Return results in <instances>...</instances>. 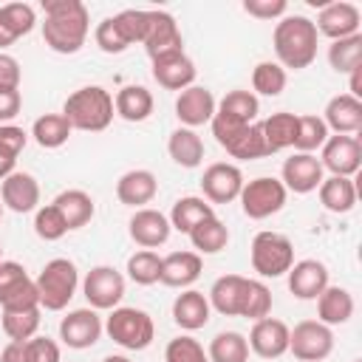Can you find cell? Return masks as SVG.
<instances>
[{
    "instance_id": "22",
    "label": "cell",
    "mask_w": 362,
    "mask_h": 362,
    "mask_svg": "<svg viewBox=\"0 0 362 362\" xmlns=\"http://www.w3.org/2000/svg\"><path fill=\"white\" fill-rule=\"evenodd\" d=\"M153 79L164 90H178L181 93L184 88H189L195 82V62L184 51L158 57V59H153Z\"/></svg>"
},
{
    "instance_id": "31",
    "label": "cell",
    "mask_w": 362,
    "mask_h": 362,
    "mask_svg": "<svg viewBox=\"0 0 362 362\" xmlns=\"http://www.w3.org/2000/svg\"><path fill=\"white\" fill-rule=\"evenodd\" d=\"M320 189V204L334 212V215H345L356 206V184L354 178H342V175H328L322 178Z\"/></svg>"
},
{
    "instance_id": "14",
    "label": "cell",
    "mask_w": 362,
    "mask_h": 362,
    "mask_svg": "<svg viewBox=\"0 0 362 362\" xmlns=\"http://www.w3.org/2000/svg\"><path fill=\"white\" fill-rule=\"evenodd\" d=\"M322 164L314 153H294L283 161V170H280V184L286 187V192H297V195H305V192H314L320 184H322Z\"/></svg>"
},
{
    "instance_id": "62",
    "label": "cell",
    "mask_w": 362,
    "mask_h": 362,
    "mask_svg": "<svg viewBox=\"0 0 362 362\" xmlns=\"http://www.w3.org/2000/svg\"><path fill=\"white\" fill-rule=\"evenodd\" d=\"M0 260H3V246H0Z\"/></svg>"
},
{
    "instance_id": "28",
    "label": "cell",
    "mask_w": 362,
    "mask_h": 362,
    "mask_svg": "<svg viewBox=\"0 0 362 362\" xmlns=\"http://www.w3.org/2000/svg\"><path fill=\"white\" fill-rule=\"evenodd\" d=\"M51 204H54V206L59 209V215L65 218L68 232L88 226L90 218L96 215V204H93V198H90L85 189H62Z\"/></svg>"
},
{
    "instance_id": "42",
    "label": "cell",
    "mask_w": 362,
    "mask_h": 362,
    "mask_svg": "<svg viewBox=\"0 0 362 362\" xmlns=\"http://www.w3.org/2000/svg\"><path fill=\"white\" fill-rule=\"evenodd\" d=\"M328 141V127L320 116L305 113L297 116V136H294V150L297 153H314Z\"/></svg>"
},
{
    "instance_id": "9",
    "label": "cell",
    "mask_w": 362,
    "mask_h": 362,
    "mask_svg": "<svg viewBox=\"0 0 362 362\" xmlns=\"http://www.w3.org/2000/svg\"><path fill=\"white\" fill-rule=\"evenodd\" d=\"M82 294L90 308L113 311L124 297V274L113 266H93L82 280Z\"/></svg>"
},
{
    "instance_id": "15",
    "label": "cell",
    "mask_w": 362,
    "mask_h": 362,
    "mask_svg": "<svg viewBox=\"0 0 362 362\" xmlns=\"http://www.w3.org/2000/svg\"><path fill=\"white\" fill-rule=\"evenodd\" d=\"M240 189H243V173L235 164L215 161L201 175V192L204 201L209 204H229L240 195Z\"/></svg>"
},
{
    "instance_id": "51",
    "label": "cell",
    "mask_w": 362,
    "mask_h": 362,
    "mask_svg": "<svg viewBox=\"0 0 362 362\" xmlns=\"http://www.w3.org/2000/svg\"><path fill=\"white\" fill-rule=\"evenodd\" d=\"M28 141V133L17 124H0V153L8 158H17Z\"/></svg>"
},
{
    "instance_id": "45",
    "label": "cell",
    "mask_w": 362,
    "mask_h": 362,
    "mask_svg": "<svg viewBox=\"0 0 362 362\" xmlns=\"http://www.w3.org/2000/svg\"><path fill=\"white\" fill-rule=\"evenodd\" d=\"M272 311V291L260 280H246L243 303H240V317L246 320H263Z\"/></svg>"
},
{
    "instance_id": "50",
    "label": "cell",
    "mask_w": 362,
    "mask_h": 362,
    "mask_svg": "<svg viewBox=\"0 0 362 362\" xmlns=\"http://www.w3.org/2000/svg\"><path fill=\"white\" fill-rule=\"evenodd\" d=\"M93 40H96V45H99L105 54H122V51H127V42H124V37L119 34L113 17H105V20L96 25Z\"/></svg>"
},
{
    "instance_id": "11",
    "label": "cell",
    "mask_w": 362,
    "mask_h": 362,
    "mask_svg": "<svg viewBox=\"0 0 362 362\" xmlns=\"http://www.w3.org/2000/svg\"><path fill=\"white\" fill-rule=\"evenodd\" d=\"M40 305L34 280L17 260H0V308H31Z\"/></svg>"
},
{
    "instance_id": "36",
    "label": "cell",
    "mask_w": 362,
    "mask_h": 362,
    "mask_svg": "<svg viewBox=\"0 0 362 362\" xmlns=\"http://www.w3.org/2000/svg\"><path fill=\"white\" fill-rule=\"evenodd\" d=\"M189 243H192L195 255H218V252H223L226 243H229V229L223 226L221 218L212 215V218L201 221V223L189 232Z\"/></svg>"
},
{
    "instance_id": "58",
    "label": "cell",
    "mask_w": 362,
    "mask_h": 362,
    "mask_svg": "<svg viewBox=\"0 0 362 362\" xmlns=\"http://www.w3.org/2000/svg\"><path fill=\"white\" fill-rule=\"evenodd\" d=\"M14 164H17V158H8V156H3V153H0V181H3L6 175H11V173H14Z\"/></svg>"
},
{
    "instance_id": "57",
    "label": "cell",
    "mask_w": 362,
    "mask_h": 362,
    "mask_svg": "<svg viewBox=\"0 0 362 362\" xmlns=\"http://www.w3.org/2000/svg\"><path fill=\"white\" fill-rule=\"evenodd\" d=\"M348 93H351L354 99H359V102H362V65H359V68H354V71L348 74Z\"/></svg>"
},
{
    "instance_id": "60",
    "label": "cell",
    "mask_w": 362,
    "mask_h": 362,
    "mask_svg": "<svg viewBox=\"0 0 362 362\" xmlns=\"http://www.w3.org/2000/svg\"><path fill=\"white\" fill-rule=\"evenodd\" d=\"M102 362H130V359H127L124 354H110V356H105Z\"/></svg>"
},
{
    "instance_id": "34",
    "label": "cell",
    "mask_w": 362,
    "mask_h": 362,
    "mask_svg": "<svg viewBox=\"0 0 362 362\" xmlns=\"http://www.w3.org/2000/svg\"><path fill=\"white\" fill-rule=\"evenodd\" d=\"M153 93L144 85H124L113 99L116 116H122L124 122H144L153 113Z\"/></svg>"
},
{
    "instance_id": "7",
    "label": "cell",
    "mask_w": 362,
    "mask_h": 362,
    "mask_svg": "<svg viewBox=\"0 0 362 362\" xmlns=\"http://www.w3.org/2000/svg\"><path fill=\"white\" fill-rule=\"evenodd\" d=\"M286 187L280 184V178H269V175H260V178H252V181H243V189H240V209L246 218L252 221H266L272 215H277L283 206H286Z\"/></svg>"
},
{
    "instance_id": "54",
    "label": "cell",
    "mask_w": 362,
    "mask_h": 362,
    "mask_svg": "<svg viewBox=\"0 0 362 362\" xmlns=\"http://www.w3.org/2000/svg\"><path fill=\"white\" fill-rule=\"evenodd\" d=\"M23 96L14 88H0V124H11V119L20 113Z\"/></svg>"
},
{
    "instance_id": "47",
    "label": "cell",
    "mask_w": 362,
    "mask_h": 362,
    "mask_svg": "<svg viewBox=\"0 0 362 362\" xmlns=\"http://www.w3.org/2000/svg\"><path fill=\"white\" fill-rule=\"evenodd\" d=\"M34 232L42 240H59L68 232V223L54 204H45V206L34 209Z\"/></svg>"
},
{
    "instance_id": "18",
    "label": "cell",
    "mask_w": 362,
    "mask_h": 362,
    "mask_svg": "<svg viewBox=\"0 0 362 362\" xmlns=\"http://www.w3.org/2000/svg\"><path fill=\"white\" fill-rule=\"evenodd\" d=\"M215 107H218V102H215L212 90L204 88V85H189V88H184V90L178 93V99H175V116H178V122H181L184 127H189V130H195V127L212 122Z\"/></svg>"
},
{
    "instance_id": "23",
    "label": "cell",
    "mask_w": 362,
    "mask_h": 362,
    "mask_svg": "<svg viewBox=\"0 0 362 362\" xmlns=\"http://www.w3.org/2000/svg\"><path fill=\"white\" fill-rule=\"evenodd\" d=\"M322 122L337 136H354L362 130V102L354 99L351 93H337L328 99Z\"/></svg>"
},
{
    "instance_id": "37",
    "label": "cell",
    "mask_w": 362,
    "mask_h": 362,
    "mask_svg": "<svg viewBox=\"0 0 362 362\" xmlns=\"http://www.w3.org/2000/svg\"><path fill=\"white\" fill-rule=\"evenodd\" d=\"M209 362H249V342L240 331H221L206 348Z\"/></svg>"
},
{
    "instance_id": "38",
    "label": "cell",
    "mask_w": 362,
    "mask_h": 362,
    "mask_svg": "<svg viewBox=\"0 0 362 362\" xmlns=\"http://www.w3.org/2000/svg\"><path fill=\"white\" fill-rule=\"evenodd\" d=\"M71 124H68V119L62 116V113H45V116H40L37 122H34V127H31V136H34V141L40 144V147H45V150H57V147H62L68 139H71Z\"/></svg>"
},
{
    "instance_id": "61",
    "label": "cell",
    "mask_w": 362,
    "mask_h": 362,
    "mask_svg": "<svg viewBox=\"0 0 362 362\" xmlns=\"http://www.w3.org/2000/svg\"><path fill=\"white\" fill-rule=\"evenodd\" d=\"M0 218H3V201H0Z\"/></svg>"
},
{
    "instance_id": "30",
    "label": "cell",
    "mask_w": 362,
    "mask_h": 362,
    "mask_svg": "<svg viewBox=\"0 0 362 362\" xmlns=\"http://www.w3.org/2000/svg\"><path fill=\"white\" fill-rule=\"evenodd\" d=\"M232 158H240V161H255V158H263L269 156L266 150V141H263V130H260V122H252V124H243L240 130H235L223 144H221Z\"/></svg>"
},
{
    "instance_id": "43",
    "label": "cell",
    "mask_w": 362,
    "mask_h": 362,
    "mask_svg": "<svg viewBox=\"0 0 362 362\" xmlns=\"http://www.w3.org/2000/svg\"><path fill=\"white\" fill-rule=\"evenodd\" d=\"M286 82H288L286 71H283L277 62H272V59L257 62L255 71H252V88H255L260 96H280V93L286 90Z\"/></svg>"
},
{
    "instance_id": "17",
    "label": "cell",
    "mask_w": 362,
    "mask_h": 362,
    "mask_svg": "<svg viewBox=\"0 0 362 362\" xmlns=\"http://www.w3.org/2000/svg\"><path fill=\"white\" fill-rule=\"evenodd\" d=\"M246 342H249V351H255L260 359H277L288 351V325L277 317L255 320Z\"/></svg>"
},
{
    "instance_id": "19",
    "label": "cell",
    "mask_w": 362,
    "mask_h": 362,
    "mask_svg": "<svg viewBox=\"0 0 362 362\" xmlns=\"http://www.w3.org/2000/svg\"><path fill=\"white\" fill-rule=\"evenodd\" d=\"M0 201L6 209L17 212V215H25V212H34L37 204H40V184L31 173H20L14 170L11 175H6L0 181Z\"/></svg>"
},
{
    "instance_id": "10",
    "label": "cell",
    "mask_w": 362,
    "mask_h": 362,
    "mask_svg": "<svg viewBox=\"0 0 362 362\" xmlns=\"http://www.w3.org/2000/svg\"><path fill=\"white\" fill-rule=\"evenodd\" d=\"M147 34H144V51L153 59L158 57H167V54H175V51H184V40H181V31H178V23L170 11H161V8H147Z\"/></svg>"
},
{
    "instance_id": "6",
    "label": "cell",
    "mask_w": 362,
    "mask_h": 362,
    "mask_svg": "<svg viewBox=\"0 0 362 362\" xmlns=\"http://www.w3.org/2000/svg\"><path fill=\"white\" fill-rule=\"evenodd\" d=\"M249 257H252V269L260 277H283L294 266V243L280 232L263 229L252 238Z\"/></svg>"
},
{
    "instance_id": "53",
    "label": "cell",
    "mask_w": 362,
    "mask_h": 362,
    "mask_svg": "<svg viewBox=\"0 0 362 362\" xmlns=\"http://www.w3.org/2000/svg\"><path fill=\"white\" fill-rule=\"evenodd\" d=\"M28 362H59V345L48 337H31L25 339Z\"/></svg>"
},
{
    "instance_id": "41",
    "label": "cell",
    "mask_w": 362,
    "mask_h": 362,
    "mask_svg": "<svg viewBox=\"0 0 362 362\" xmlns=\"http://www.w3.org/2000/svg\"><path fill=\"white\" fill-rule=\"evenodd\" d=\"M328 65L337 74H351L354 68H359L362 65V34L334 40L328 45Z\"/></svg>"
},
{
    "instance_id": "4",
    "label": "cell",
    "mask_w": 362,
    "mask_h": 362,
    "mask_svg": "<svg viewBox=\"0 0 362 362\" xmlns=\"http://www.w3.org/2000/svg\"><path fill=\"white\" fill-rule=\"evenodd\" d=\"M76 286H79V272H76L74 260H68V257L48 260L40 269V274L34 277L37 300H40V308H45V311H62L71 303V297L76 294Z\"/></svg>"
},
{
    "instance_id": "26",
    "label": "cell",
    "mask_w": 362,
    "mask_h": 362,
    "mask_svg": "<svg viewBox=\"0 0 362 362\" xmlns=\"http://www.w3.org/2000/svg\"><path fill=\"white\" fill-rule=\"evenodd\" d=\"M209 300L198 288H184L173 303V320L184 331H198L209 322Z\"/></svg>"
},
{
    "instance_id": "40",
    "label": "cell",
    "mask_w": 362,
    "mask_h": 362,
    "mask_svg": "<svg viewBox=\"0 0 362 362\" xmlns=\"http://www.w3.org/2000/svg\"><path fill=\"white\" fill-rule=\"evenodd\" d=\"M257 110H260L257 96L252 90H240V88L238 90H229L218 102V107H215V113H223V116H229V119H235L240 124H252L257 119Z\"/></svg>"
},
{
    "instance_id": "52",
    "label": "cell",
    "mask_w": 362,
    "mask_h": 362,
    "mask_svg": "<svg viewBox=\"0 0 362 362\" xmlns=\"http://www.w3.org/2000/svg\"><path fill=\"white\" fill-rule=\"evenodd\" d=\"M286 0H243V11L249 17L257 20H274V17H286Z\"/></svg>"
},
{
    "instance_id": "46",
    "label": "cell",
    "mask_w": 362,
    "mask_h": 362,
    "mask_svg": "<svg viewBox=\"0 0 362 362\" xmlns=\"http://www.w3.org/2000/svg\"><path fill=\"white\" fill-rule=\"evenodd\" d=\"M0 23L6 25V31L14 40H20V37L31 34V28L37 23V14L28 3H6V6H0Z\"/></svg>"
},
{
    "instance_id": "24",
    "label": "cell",
    "mask_w": 362,
    "mask_h": 362,
    "mask_svg": "<svg viewBox=\"0 0 362 362\" xmlns=\"http://www.w3.org/2000/svg\"><path fill=\"white\" fill-rule=\"evenodd\" d=\"M201 255L195 252H170L167 257H161V277L158 283L170 286V288H189L198 277H201Z\"/></svg>"
},
{
    "instance_id": "48",
    "label": "cell",
    "mask_w": 362,
    "mask_h": 362,
    "mask_svg": "<svg viewBox=\"0 0 362 362\" xmlns=\"http://www.w3.org/2000/svg\"><path fill=\"white\" fill-rule=\"evenodd\" d=\"M147 17H150L147 8H124V11L113 14L116 28H119V34L124 37L127 45H133V42H144V34H147Z\"/></svg>"
},
{
    "instance_id": "8",
    "label": "cell",
    "mask_w": 362,
    "mask_h": 362,
    "mask_svg": "<svg viewBox=\"0 0 362 362\" xmlns=\"http://www.w3.org/2000/svg\"><path fill=\"white\" fill-rule=\"evenodd\" d=\"M288 351L300 362H322L334 351V331L320 320H303L288 328Z\"/></svg>"
},
{
    "instance_id": "35",
    "label": "cell",
    "mask_w": 362,
    "mask_h": 362,
    "mask_svg": "<svg viewBox=\"0 0 362 362\" xmlns=\"http://www.w3.org/2000/svg\"><path fill=\"white\" fill-rule=\"evenodd\" d=\"M260 130H263V141H266V150L269 156L272 153H280L286 147H294V136H297V116L294 113H272L269 119L260 122Z\"/></svg>"
},
{
    "instance_id": "1",
    "label": "cell",
    "mask_w": 362,
    "mask_h": 362,
    "mask_svg": "<svg viewBox=\"0 0 362 362\" xmlns=\"http://www.w3.org/2000/svg\"><path fill=\"white\" fill-rule=\"evenodd\" d=\"M42 40L57 54H76L90 28V14L82 0H42Z\"/></svg>"
},
{
    "instance_id": "56",
    "label": "cell",
    "mask_w": 362,
    "mask_h": 362,
    "mask_svg": "<svg viewBox=\"0 0 362 362\" xmlns=\"http://www.w3.org/2000/svg\"><path fill=\"white\" fill-rule=\"evenodd\" d=\"M0 362H28V348H25V342H14V339H11V342L3 348Z\"/></svg>"
},
{
    "instance_id": "16",
    "label": "cell",
    "mask_w": 362,
    "mask_h": 362,
    "mask_svg": "<svg viewBox=\"0 0 362 362\" xmlns=\"http://www.w3.org/2000/svg\"><path fill=\"white\" fill-rule=\"evenodd\" d=\"M314 25H317V34H325L334 42V40H345V37L359 34L362 14H359V8L354 3L334 0V3H325L320 8V17H317Z\"/></svg>"
},
{
    "instance_id": "33",
    "label": "cell",
    "mask_w": 362,
    "mask_h": 362,
    "mask_svg": "<svg viewBox=\"0 0 362 362\" xmlns=\"http://www.w3.org/2000/svg\"><path fill=\"white\" fill-rule=\"evenodd\" d=\"M212 215H215V209H212L209 201H204V198H198V195H184V198H178V201L173 204V209H170V226H173L175 232L189 235L201 221H206V218H212Z\"/></svg>"
},
{
    "instance_id": "63",
    "label": "cell",
    "mask_w": 362,
    "mask_h": 362,
    "mask_svg": "<svg viewBox=\"0 0 362 362\" xmlns=\"http://www.w3.org/2000/svg\"><path fill=\"white\" fill-rule=\"evenodd\" d=\"M354 362H362V359H354Z\"/></svg>"
},
{
    "instance_id": "27",
    "label": "cell",
    "mask_w": 362,
    "mask_h": 362,
    "mask_svg": "<svg viewBox=\"0 0 362 362\" xmlns=\"http://www.w3.org/2000/svg\"><path fill=\"white\" fill-rule=\"evenodd\" d=\"M246 280L243 274H223L212 283L206 300L209 308H215L223 317H240V303H243V291H246Z\"/></svg>"
},
{
    "instance_id": "32",
    "label": "cell",
    "mask_w": 362,
    "mask_h": 362,
    "mask_svg": "<svg viewBox=\"0 0 362 362\" xmlns=\"http://www.w3.org/2000/svg\"><path fill=\"white\" fill-rule=\"evenodd\" d=\"M167 153H170V158H173L178 167L192 170V167H198V164L204 161V141H201V136H198L195 130L178 127V130H173L170 139H167Z\"/></svg>"
},
{
    "instance_id": "2",
    "label": "cell",
    "mask_w": 362,
    "mask_h": 362,
    "mask_svg": "<svg viewBox=\"0 0 362 362\" xmlns=\"http://www.w3.org/2000/svg\"><path fill=\"white\" fill-rule=\"evenodd\" d=\"M317 42H320L317 25H314V20H308L303 14H286L274 25V34H272L277 65L283 71L286 68H291V71L308 68L317 59Z\"/></svg>"
},
{
    "instance_id": "3",
    "label": "cell",
    "mask_w": 362,
    "mask_h": 362,
    "mask_svg": "<svg viewBox=\"0 0 362 362\" xmlns=\"http://www.w3.org/2000/svg\"><path fill=\"white\" fill-rule=\"evenodd\" d=\"M113 96L102 88V85H85L79 90H74L65 105H62V116L68 119V124L74 130H85V133H99L113 122Z\"/></svg>"
},
{
    "instance_id": "55",
    "label": "cell",
    "mask_w": 362,
    "mask_h": 362,
    "mask_svg": "<svg viewBox=\"0 0 362 362\" xmlns=\"http://www.w3.org/2000/svg\"><path fill=\"white\" fill-rule=\"evenodd\" d=\"M0 88L20 90V62L11 54H3V51H0Z\"/></svg>"
},
{
    "instance_id": "21",
    "label": "cell",
    "mask_w": 362,
    "mask_h": 362,
    "mask_svg": "<svg viewBox=\"0 0 362 362\" xmlns=\"http://www.w3.org/2000/svg\"><path fill=\"white\" fill-rule=\"evenodd\" d=\"M288 291L297 297V300H317L328 283V266L322 260H314V257H305V260H297L288 272Z\"/></svg>"
},
{
    "instance_id": "39",
    "label": "cell",
    "mask_w": 362,
    "mask_h": 362,
    "mask_svg": "<svg viewBox=\"0 0 362 362\" xmlns=\"http://www.w3.org/2000/svg\"><path fill=\"white\" fill-rule=\"evenodd\" d=\"M40 305L31 308H3V331L8 339L14 342H25L31 337H37L40 328Z\"/></svg>"
},
{
    "instance_id": "44",
    "label": "cell",
    "mask_w": 362,
    "mask_h": 362,
    "mask_svg": "<svg viewBox=\"0 0 362 362\" xmlns=\"http://www.w3.org/2000/svg\"><path fill=\"white\" fill-rule=\"evenodd\" d=\"M127 277L139 286H153L161 277V257L153 249H139L127 257Z\"/></svg>"
},
{
    "instance_id": "20",
    "label": "cell",
    "mask_w": 362,
    "mask_h": 362,
    "mask_svg": "<svg viewBox=\"0 0 362 362\" xmlns=\"http://www.w3.org/2000/svg\"><path fill=\"white\" fill-rule=\"evenodd\" d=\"M127 232L133 238V243H139L141 249H156V246H164L173 226H170V218L158 209H150V206H141L133 212L130 223H127Z\"/></svg>"
},
{
    "instance_id": "12",
    "label": "cell",
    "mask_w": 362,
    "mask_h": 362,
    "mask_svg": "<svg viewBox=\"0 0 362 362\" xmlns=\"http://www.w3.org/2000/svg\"><path fill=\"white\" fill-rule=\"evenodd\" d=\"M320 164L331 175H356L362 167V141L356 136H328V141L322 144Z\"/></svg>"
},
{
    "instance_id": "25",
    "label": "cell",
    "mask_w": 362,
    "mask_h": 362,
    "mask_svg": "<svg viewBox=\"0 0 362 362\" xmlns=\"http://www.w3.org/2000/svg\"><path fill=\"white\" fill-rule=\"evenodd\" d=\"M158 192V181L150 170H127L119 181H116V198L124 206L141 209L144 204H150Z\"/></svg>"
},
{
    "instance_id": "49",
    "label": "cell",
    "mask_w": 362,
    "mask_h": 362,
    "mask_svg": "<svg viewBox=\"0 0 362 362\" xmlns=\"http://www.w3.org/2000/svg\"><path fill=\"white\" fill-rule=\"evenodd\" d=\"M164 362H209L204 345L192 337H175L164 348Z\"/></svg>"
},
{
    "instance_id": "59",
    "label": "cell",
    "mask_w": 362,
    "mask_h": 362,
    "mask_svg": "<svg viewBox=\"0 0 362 362\" xmlns=\"http://www.w3.org/2000/svg\"><path fill=\"white\" fill-rule=\"evenodd\" d=\"M8 45H14V37H11V34L6 31V25L0 23V51H3V48H8Z\"/></svg>"
},
{
    "instance_id": "29",
    "label": "cell",
    "mask_w": 362,
    "mask_h": 362,
    "mask_svg": "<svg viewBox=\"0 0 362 362\" xmlns=\"http://www.w3.org/2000/svg\"><path fill=\"white\" fill-rule=\"evenodd\" d=\"M354 317V294L342 286H325L317 297V320L325 325H345Z\"/></svg>"
},
{
    "instance_id": "5",
    "label": "cell",
    "mask_w": 362,
    "mask_h": 362,
    "mask_svg": "<svg viewBox=\"0 0 362 362\" xmlns=\"http://www.w3.org/2000/svg\"><path fill=\"white\" fill-rule=\"evenodd\" d=\"M105 331L116 345L127 351H144L156 337L153 317L133 305H116L105 320Z\"/></svg>"
},
{
    "instance_id": "13",
    "label": "cell",
    "mask_w": 362,
    "mask_h": 362,
    "mask_svg": "<svg viewBox=\"0 0 362 362\" xmlns=\"http://www.w3.org/2000/svg\"><path fill=\"white\" fill-rule=\"evenodd\" d=\"M102 331H105V322L96 314V308H74L59 322V339L74 351H85L96 345Z\"/></svg>"
}]
</instances>
